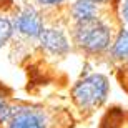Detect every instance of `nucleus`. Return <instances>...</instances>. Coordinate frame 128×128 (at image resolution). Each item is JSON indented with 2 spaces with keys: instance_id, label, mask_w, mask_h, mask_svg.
Here are the masks:
<instances>
[{
  "instance_id": "1",
  "label": "nucleus",
  "mask_w": 128,
  "mask_h": 128,
  "mask_svg": "<svg viewBox=\"0 0 128 128\" xmlns=\"http://www.w3.org/2000/svg\"><path fill=\"white\" fill-rule=\"evenodd\" d=\"M106 95H108V80L106 76L100 73L80 80L72 90L73 102L83 110H92L95 106H100L106 100Z\"/></svg>"
},
{
  "instance_id": "2",
  "label": "nucleus",
  "mask_w": 128,
  "mask_h": 128,
  "mask_svg": "<svg viewBox=\"0 0 128 128\" xmlns=\"http://www.w3.org/2000/svg\"><path fill=\"white\" fill-rule=\"evenodd\" d=\"M75 40L88 52H102L110 43V30L96 18L80 22L75 30Z\"/></svg>"
},
{
  "instance_id": "3",
  "label": "nucleus",
  "mask_w": 128,
  "mask_h": 128,
  "mask_svg": "<svg viewBox=\"0 0 128 128\" xmlns=\"http://www.w3.org/2000/svg\"><path fill=\"white\" fill-rule=\"evenodd\" d=\"M7 128H47V122L42 112L24 106L12 112Z\"/></svg>"
},
{
  "instance_id": "4",
  "label": "nucleus",
  "mask_w": 128,
  "mask_h": 128,
  "mask_svg": "<svg viewBox=\"0 0 128 128\" xmlns=\"http://www.w3.org/2000/svg\"><path fill=\"white\" fill-rule=\"evenodd\" d=\"M42 47H45L47 50H50L52 53H65L68 50V42L66 37L63 35L60 30L55 28H43L38 35Z\"/></svg>"
},
{
  "instance_id": "5",
  "label": "nucleus",
  "mask_w": 128,
  "mask_h": 128,
  "mask_svg": "<svg viewBox=\"0 0 128 128\" xmlns=\"http://www.w3.org/2000/svg\"><path fill=\"white\" fill-rule=\"evenodd\" d=\"M15 27L17 30L25 35H30V37H38L40 32H42V20L38 17V14H35L33 10L27 8L24 10L22 14L17 17L15 20Z\"/></svg>"
},
{
  "instance_id": "6",
  "label": "nucleus",
  "mask_w": 128,
  "mask_h": 128,
  "mask_svg": "<svg viewBox=\"0 0 128 128\" xmlns=\"http://www.w3.org/2000/svg\"><path fill=\"white\" fill-rule=\"evenodd\" d=\"M72 12H73V17L80 24V22H86V20L95 18L96 8H95V4L92 0H76Z\"/></svg>"
},
{
  "instance_id": "7",
  "label": "nucleus",
  "mask_w": 128,
  "mask_h": 128,
  "mask_svg": "<svg viewBox=\"0 0 128 128\" xmlns=\"http://www.w3.org/2000/svg\"><path fill=\"white\" fill-rule=\"evenodd\" d=\"M113 57L128 58V30H123L118 35V38L113 45Z\"/></svg>"
},
{
  "instance_id": "8",
  "label": "nucleus",
  "mask_w": 128,
  "mask_h": 128,
  "mask_svg": "<svg viewBox=\"0 0 128 128\" xmlns=\"http://www.w3.org/2000/svg\"><path fill=\"white\" fill-rule=\"evenodd\" d=\"M12 112H14V108L8 105L7 96L4 93V88L0 86V123H7L8 122V118L12 116Z\"/></svg>"
},
{
  "instance_id": "9",
  "label": "nucleus",
  "mask_w": 128,
  "mask_h": 128,
  "mask_svg": "<svg viewBox=\"0 0 128 128\" xmlns=\"http://www.w3.org/2000/svg\"><path fill=\"white\" fill-rule=\"evenodd\" d=\"M12 35V24L7 17H0V47L4 45Z\"/></svg>"
},
{
  "instance_id": "10",
  "label": "nucleus",
  "mask_w": 128,
  "mask_h": 128,
  "mask_svg": "<svg viewBox=\"0 0 128 128\" xmlns=\"http://www.w3.org/2000/svg\"><path fill=\"white\" fill-rule=\"evenodd\" d=\"M42 4H45V5H57V4H60V2H63V0H40Z\"/></svg>"
},
{
  "instance_id": "11",
  "label": "nucleus",
  "mask_w": 128,
  "mask_h": 128,
  "mask_svg": "<svg viewBox=\"0 0 128 128\" xmlns=\"http://www.w3.org/2000/svg\"><path fill=\"white\" fill-rule=\"evenodd\" d=\"M123 15H125V20L128 22V0H125V5H123Z\"/></svg>"
},
{
  "instance_id": "12",
  "label": "nucleus",
  "mask_w": 128,
  "mask_h": 128,
  "mask_svg": "<svg viewBox=\"0 0 128 128\" xmlns=\"http://www.w3.org/2000/svg\"><path fill=\"white\" fill-rule=\"evenodd\" d=\"M92 2H93V4H95V2H105V0H92Z\"/></svg>"
}]
</instances>
